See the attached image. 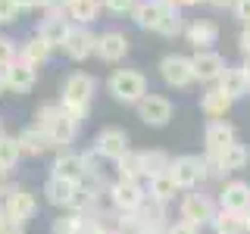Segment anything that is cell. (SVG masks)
<instances>
[{"label": "cell", "mask_w": 250, "mask_h": 234, "mask_svg": "<svg viewBox=\"0 0 250 234\" xmlns=\"http://www.w3.org/2000/svg\"><path fill=\"white\" fill-rule=\"evenodd\" d=\"M197 3H207V0H175V6H197Z\"/></svg>", "instance_id": "c3c4849f"}, {"label": "cell", "mask_w": 250, "mask_h": 234, "mask_svg": "<svg viewBox=\"0 0 250 234\" xmlns=\"http://www.w3.org/2000/svg\"><path fill=\"white\" fill-rule=\"evenodd\" d=\"M19 159H22L19 137L3 135V137H0V169H3V172H10V169H16V162H19Z\"/></svg>", "instance_id": "1f68e13d"}, {"label": "cell", "mask_w": 250, "mask_h": 234, "mask_svg": "<svg viewBox=\"0 0 250 234\" xmlns=\"http://www.w3.org/2000/svg\"><path fill=\"white\" fill-rule=\"evenodd\" d=\"M53 50H57V47H50L41 35H35V38H28V41H25V47H22V53H19V59H25V62H31V66L38 69V66H44V62L53 57Z\"/></svg>", "instance_id": "83f0119b"}, {"label": "cell", "mask_w": 250, "mask_h": 234, "mask_svg": "<svg viewBox=\"0 0 250 234\" xmlns=\"http://www.w3.org/2000/svg\"><path fill=\"white\" fill-rule=\"evenodd\" d=\"M203 144H207V153H219L225 147L238 144V131H234L231 122L219 119V122H209L207 131H203Z\"/></svg>", "instance_id": "e0dca14e"}, {"label": "cell", "mask_w": 250, "mask_h": 234, "mask_svg": "<svg viewBox=\"0 0 250 234\" xmlns=\"http://www.w3.org/2000/svg\"><path fill=\"white\" fill-rule=\"evenodd\" d=\"M16 59H19L16 41H13V38H3V35H0V72H3L6 66H13Z\"/></svg>", "instance_id": "d590c367"}, {"label": "cell", "mask_w": 250, "mask_h": 234, "mask_svg": "<svg viewBox=\"0 0 250 234\" xmlns=\"http://www.w3.org/2000/svg\"><path fill=\"white\" fill-rule=\"evenodd\" d=\"M216 88L222 91V94H229L231 100H241V97H247V94H250V78H247V72L241 66H229L222 72V78L216 81Z\"/></svg>", "instance_id": "44dd1931"}, {"label": "cell", "mask_w": 250, "mask_h": 234, "mask_svg": "<svg viewBox=\"0 0 250 234\" xmlns=\"http://www.w3.org/2000/svg\"><path fill=\"white\" fill-rule=\"evenodd\" d=\"M69 16L66 10H44V19L38 22V35L44 38L50 47H60L62 44V38H66V31H69Z\"/></svg>", "instance_id": "4fadbf2b"}, {"label": "cell", "mask_w": 250, "mask_h": 234, "mask_svg": "<svg viewBox=\"0 0 250 234\" xmlns=\"http://www.w3.org/2000/svg\"><path fill=\"white\" fill-rule=\"evenodd\" d=\"M50 175L82 184V181H84V156H82V153H75V150H62L57 159H53Z\"/></svg>", "instance_id": "ac0fdd59"}, {"label": "cell", "mask_w": 250, "mask_h": 234, "mask_svg": "<svg viewBox=\"0 0 250 234\" xmlns=\"http://www.w3.org/2000/svg\"><path fill=\"white\" fill-rule=\"evenodd\" d=\"M209 6H216V10H229V6H234V0H207Z\"/></svg>", "instance_id": "bcb514c9"}, {"label": "cell", "mask_w": 250, "mask_h": 234, "mask_svg": "<svg viewBox=\"0 0 250 234\" xmlns=\"http://www.w3.org/2000/svg\"><path fill=\"white\" fill-rule=\"evenodd\" d=\"M97 156H104V159L109 162H119L125 153L131 150L128 147V131H122V128H104L97 137H94V147H91Z\"/></svg>", "instance_id": "9c48e42d"}, {"label": "cell", "mask_w": 250, "mask_h": 234, "mask_svg": "<svg viewBox=\"0 0 250 234\" xmlns=\"http://www.w3.org/2000/svg\"><path fill=\"white\" fill-rule=\"evenodd\" d=\"M238 50L244 53V57H250V28H241V35H238Z\"/></svg>", "instance_id": "b9f144b4"}, {"label": "cell", "mask_w": 250, "mask_h": 234, "mask_svg": "<svg viewBox=\"0 0 250 234\" xmlns=\"http://www.w3.org/2000/svg\"><path fill=\"white\" fill-rule=\"evenodd\" d=\"M163 3H175V0H163Z\"/></svg>", "instance_id": "db71d44e"}, {"label": "cell", "mask_w": 250, "mask_h": 234, "mask_svg": "<svg viewBox=\"0 0 250 234\" xmlns=\"http://www.w3.org/2000/svg\"><path fill=\"white\" fill-rule=\"evenodd\" d=\"M35 125L41 131H47L53 140V147H69L72 140L78 137V128H82V122L72 119L69 113H62L60 103H41L35 113Z\"/></svg>", "instance_id": "6da1fadb"}, {"label": "cell", "mask_w": 250, "mask_h": 234, "mask_svg": "<svg viewBox=\"0 0 250 234\" xmlns=\"http://www.w3.org/2000/svg\"><path fill=\"white\" fill-rule=\"evenodd\" d=\"M66 16H69L72 25H91V22L100 16V0H69Z\"/></svg>", "instance_id": "4316f807"}, {"label": "cell", "mask_w": 250, "mask_h": 234, "mask_svg": "<svg viewBox=\"0 0 250 234\" xmlns=\"http://www.w3.org/2000/svg\"><path fill=\"white\" fill-rule=\"evenodd\" d=\"M0 234H25V225H19V222H10Z\"/></svg>", "instance_id": "f6af8a7d"}, {"label": "cell", "mask_w": 250, "mask_h": 234, "mask_svg": "<svg viewBox=\"0 0 250 234\" xmlns=\"http://www.w3.org/2000/svg\"><path fill=\"white\" fill-rule=\"evenodd\" d=\"M3 88H6V84H3V75H0V94H3Z\"/></svg>", "instance_id": "816d5d0a"}, {"label": "cell", "mask_w": 250, "mask_h": 234, "mask_svg": "<svg viewBox=\"0 0 250 234\" xmlns=\"http://www.w3.org/2000/svg\"><path fill=\"white\" fill-rule=\"evenodd\" d=\"M38 3H41V0H13V6H16V10H35Z\"/></svg>", "instance_id": "ee69618b"}, {"label": "cell", "mask_w": 250, "mask_h": 234, "mask_svg": "<svg viewBox=\"0 0 250 234\" xmlns=\"http://www.w3.org/2000/svg\"><path fill=\"white\" fill-rule=\"evenodd\" d=\"M91 215H82V213H69V215H60L53 222V231L50 234H82L84 225H88Z\"/></svg>", "instance_id": "836d02e7"}, {"label": "cell", "mask_w": 250, "mask_h": 234, "mask_svg": "<svg viewBox=\"0 0 250 234\" xmlns=\"http://www.w3.org/2000/svg\"><path fill=\"white\" fill-rule=\"evenodd\" d=\"M166 234H200V228H197V225H191V222H182V218H178V222H172L169 228H166Z\"/></svg>", "instance_id": "ab89813d"}, {"label": "cell", "mask_w": 250, "mask_h": 234, "mask_svg": "<svg viewBox=\"0 0 250 234\" xmlns=\"http://www.w3.org/2000/svg\"><path fill=\"white\" fill-rule=\"evenodd\" d=\"M241 215H244V228H247V234H250V209H247V213H241Z\"/></svg>", "instance_id": "f907efd6"}, {"label": "cell", "mask_w": 250, "mask_h": 234, "mask_svg": "<svg viewBox=\"0 0 250 234\" xmlns=\"http://www.w3.org/2000/svg\"><path fill=\"white\" fill-rule=\"evenodd\" d=\"M94 91H97V81L88 75V72H72L62 81V97H60V106L62 113H69L72 119L82 122L84 116H88V106L94 100Z\"/></svg>", "instance_id": "7a4b0ae2"}, {"label": "cell", "mask_w": 250, "mask_h": 234, "mask_svg": "<svg viewBox=\"0 0 250 234\" xmlns=\"http://www.w3.org/2000/svg\"><path fill=\"white\" fill-rule=\"evenodd\" d=\"M75 187H78L75 181H66V178L50 175V178H47V184H44V194H47V200H50L53 206H60V209H72Z\"/></svg>", "instance_id": "603a6c76"}, {"label": "cell", "mask_w": 250, "mask_h": 234, "mask_svg": "<svg viewBox=\"0 0 250 234\" xmlns=\"http://www.w3.org/2000/svg\"><path fill=\"white\" fill-rule=\"evenodd\" d=\"M100 3H104L109 13H119L122 16V13H131V10H135L138 0H100Z\"/></svg>", "instance_id": "8d00e7d4"}, {"label": "cell", "mask_w": 250, "mask_h": 234, "mask_svg": "<svg viewBox=\"0 0 250 234\" xmlns=\"http://www.w3.org/2000/svg\"><path fill=\"white\" fill-rule=\"evenodd\" d=\"M3 209H6V215H10L13 222L28 225V218H35V213H38V200H35V194H31L28 187H19V184H16L13 191L6 194Z\"/></svg>", "instance_id": "7c38bea8"}, {"label": "cell", "mask_w": 250, "mask_h": 234, "mask_svg": "<svg viewBox=\"0 0 250 234\" xmlns=\"http://www.w3.org/2000/svg\"><path fill=\"white\" fill-rule=\"evenodd\" d=\"M231 106H234V100L229 97V94H222V91L216 88V84H209V91L200 97V109H203V116H207L209 122H219V119H225Z\"/></svg>", "instance_id": "7402d4cb"}, {"label": "cell", "mask_w": 250, "mask_h": 234, "mask_svg": "<svg viewBox=\"0 0 250 234\" xmlns=\"http://www.w3.org/2000/svg\"><path fill=\"white\" fill-rule=\"evenodd\" d=\"M166 10H169V3H163V0H138L135 10H131V19H135L138 28L156 31L160 22H163V16H166Z\"/></svg>", "instance_id": "ffe728a7"}, {"label": "cell", "mask_w": 250, "mask_h": 234, "mask_svg": "<svg viewBox=\"0 0 250 234\" xmlns=\"http://www.w3.org/2000/svg\"><path fill=\"white\" fill-rule=\"evenodd\" d=\"M16 16H19V10L13 6V0H0V25H10V22H16Z\"/></svg>", "instance_id": "f35d334b"}, {"label": "cell", "mask_w": 250, "mask_h": 234, "mask_svg": "<svg viewBox=\"0 0 250 234\" xmlns=\"http://www.w3.org/2000/svg\"><path fill=\"white\" fill-rule=\"evenodd\" d=\"M10 222H13V218H10V215H6V209H3V203H0V231H3V228H6V225H10Z\"/></svg>", "instance_id": "7dc6e473"}, {"label": "cell", "mask_w": 250, "mask_h": 234, "mask_svg": "<svg viewBox=\"0 0 250 234\" xmlns=\"http://www.w3.org/2000/svg\"><path fill=\"white\" fill-rule=\"evenodd\" d=\"M216 159L222 162V169L229 172H241V169H247V162H250V150L244 144H231V147H225V150H219L216 153Z\"/></svg>", "instance_id": "f1b7e54d"}, {"label": "cell", "mask_w": 250, "mask_h": 234, "mask_svg": "<svg viewBox=\"0 0 250 234\" xmlns=\"http://www.w3.org/2000/svg\"><path fill=\"white\" fill-rule=\"evenodd\" d=\"M160 31L163 38H175V35H182L185 31V19H182V10H178L175 3H169V10H166V16H163V22H160Z\"/></svg>", "instance_id": "e575fe53"}, {"label": "cell", "mask_w": 250, "mask_h": 234, "mask_svg": "<svg viewBox=\"0 0 250 234\" xmlns=\"http://www.w3.org/2000/svg\"><path fill=\"white\" fill-rule=\"evenodd\" d=\"M116 234H119V231H116Z\"/></svg>", "instance_id": "11a10c76"}, {"label": "cell", "mask_w": 250, "mask_h": 234, "mask_svg": "<svg viewBox=\"0 0 250 234\" xmlns=\"http://www.w3.org/2000/svg\"><path fill=\"white\" fill-rule=\"evenodd\" d=\"M0 137H3V122H0Z\"/></svg>", "instance_id": "f5cc1de1"}, {"label": "cell", "mask_w": 250, "mask_h": 234, "mask_svg": "<svg viewBox=\"0 0 250 234\" xmlns=\"http://www.w3.org/2000/svg\"><path fill=\"white\" fill-rule=\"evenodd\" d=\"M19 147H22L25 156H41V153H47L53 147V140H50L47 131L38 128V125H28V128L19 131Z\"/></svg>", "instance_id": "cb8c5ba5"}, {"label": "cell", "mask_w": 250, "mask_h": 234, "mask_svg": "<svg viewBox=\"0 0 250 234\" xmlns=\"http://www.w3.org/2000/svg\"><path fill=\"white\" fill-rule=\"evenodd\" d=\"M231 10H234V16H238V22H241V25L250 28V0H234V6H231Z\"/></svg>", "instance_id": "74e56055"}, {"label": "cell", "mask_w": 250, "mask_h": 234, "mask_svg": "<svg viewBox=\"0 0 250 234\" xmlns=\"http://www.w3.org/2000/svg\"><path fill=\"white\" fill-rule=\"evenodd\" d=\"M185 38L194 50H213V44L219 41V25L213 19H194L185 25Z\"/></svg>", "instance_id": "9a60e30c"}, {"label": "cell", "mask_w": 250, "mask_h": 234, "mask_svg": "<svg viewBox=\"0 0 250 234\" xmlns=\"http://www.w3.org/2000/svg\"><path fill=\"white\" fill-rule=\"evenodd\" d=\"M116 169H119V178H125V181H141L144 178V169H141V153L128 150L122 156L119 162H116Z\"/></svg>", "instance_id": "d6a6232c"}, {"label": "cell", "mask_w": 250, "mask_h": 234, "mask_svg": "<svg viewBox=\"0 0 250 234\" xmlns=\"http://www.w3.org/2000/svg\"><path fill=\"white\" fill-rule=\"evenodd\" d=\"M241 69L247 72V78H250V57H244V62H241Z\"/></svg>", "instance_id": "681fc988"}, {"label": "cell", "mask_w": 250, "mask_h": 234, "mask_svg": "<svg viewBox=\"0 0 250 234\" xmlns=\"http://www.w3.org/2000/svg\"><path fill=\"white\" fill-rule=\"evenodd\" d=\"M191 69H194V81H203V84H216L222 72L229 69V62H225L222 53L216 50H197L191 57Z\"/></svg>", "instance_id": "ba28073f"}, {"label": "cell", "mask_w": 250, "mask_h": 234, "mask_svg": "<svg viewBox=\"0 0 250 234\" xmlns=\"http://www.w3.org/2000/svg\"><path fill=\"white\" fill-rule=\"evenodd\" d=\"M172 113H175L172 100H169V97H160V94H147V97L138 103V119L144 122V125H153V128L169 125Z\"/></svg>", "instance_id": "8fae6325"}, {"label": "cell", "mask_w": 250, "mask_h": 234, "mask_svg": "<svg viewBox=\"0 0 250 234\" xmlns=\"http://www.w3.org/2000/svg\"><path fill=\"white\" fill-rule=\"evenodd\" d=\"M209 225H213L216 234H247L244 215H241V213H229V209H216V215H213Z\"/></svg>", "instance_id": "f546056e"}, {"label": "cell", "mask_w": 250, "mask_h": 234, "mask_svg": "<svg viewBox=\"0 0 250 234\" xmlns=\"http://www.w3.org/2000/svg\"><path fill=\"white\" fill-rule=\"evenodd\" d=\"M125 53H128V38L122 31H104L97 38V47H94V57H100L104 62H119Z\"/></svg>", "instance_id": "d6986e66"}, {"label": "cell", "mask_w": 250, "mask_h": 234, "mask_svg": "<svg viewBox=\"0 0 250 234\" xmlns=\"http://www.w3.org/2000/svg\"><path fill=\"white\" fill-rule=\"evenodd\" d=\"M160 75L169 88H188L194 84V69H191V57H182V53H169V57L160 59Z\"/></svg>", "instance_id": "30bf717a"}, {"label": "cell", "mask_w": 250, "mask_h": 234, "mask_svg": "<svg viewBox=\"0 0 250 234\" xmlns=\"http://www.w3.org/2000/svg\"><path fill=\"white\" fill-rule=\"evenodd\" d=\"M147 197L156 200V203H169L172 197L178 194V184H175V178H172V172H160V175H153V178H147Z\"/></svg>", "instance_id": "484cf974"}, {"label": "cell", "mask_w": 250, "mask_h": 234, "mask_svg": "<svg viewBox=\"0 0 250 234\" xmlns=\"http://www.w3.org/2000/svg\"><path fill=\"white\" fill-rule=\"evenodd\" d=\"M172 178H175L178 191H194V187H200L207 181V162H203V156H194V153H185V156H175L172 159Z\"/></svg>", "instance_id": "277c9868"}, {"label": "cell", "mask_w": 250, "mask_h": 234, "mask_svg": "<svg viewBox=\"0 0 250 234\" xmlns=\"http://www.w3.org/2000/svg\"><path fill=\"white\" fill-rule=\"evenodd\" d=\"M106 194H109V203L116 206V213H138L147 200V191L141 187V181H125V178H116L106 187Z\"/></svg>", "instance_id": "5b68a950"}, {"label": "cell", "mask_w": 250, "mask_h": 234, "mask_svg": "<svg viewBox=\"0 0 250 234\" xmlns=\"http://www.w3.org/2000/svg\"><path fill=\"white\" fill-rule=\"evenodd\" d=\"M109 94H113L119 103H131L138 106L141 100L147 97V78L138 72V69H116L106 81Z\"/></svg>", "instance_id": "3957f363"}, {"label": "cell", "mask_w": 250, "mask_h": 234, "mask_svg": "<svg viewBox=\"0 0 250 234\" xmlns=\"http://www.w3.org/2000/svg\"><path fill=\"white\" fill-rule=\"evenodd\" d=\"M13 187H16V184L10 181V172H3V169H0V197L6 200V194H10Z\"/></svg>", "instance_id": "7bdbcfd3"}, {"label": "cell", "mask_w": 250, "mask_h": 234, "mask_svg": "<svg viewBox=\"0 0 250 234\" xmlns=\"http://www.w3.org/2000/svg\"><path fill=\"white\" fill-rule=\"evenodd\" d=\"M172 166L166 150H141V169H144V178H153L160 172H166Z\"/></svg>", "instance_id": "4dcf8cb0"}, {"label": "cell", "mask_w": 250, "mask_h": 234, "mask_svg": "<svg viewBox=\"0 0 250 234\" xmlns=\"http://www.w3.org/2000/svg\"><path fill=\"white\" fill-rule=\"evenodd\" d=\"M178 215H182V222H191V225H197V228H203V225L213 222L216 203H213V197H207V194H185L182 206H178Z\"/></svg>", "instance_id": "52a82bcc"}, {"label": "cell", "mask_w": 250, "mask_h": 234, "mask_svg": "<svg viewBox=\"0 0 250 234\" xmlns=\"http://www.w3.org/2000/svg\"><path fill=\"white\" fill-rule=\"evenodd\" d=\"M82 234H113V231H109L106 228V222H104V218H88V225H84V231Z\"/></svg>", "instance_id": "60d3db41"}, {"label": "cell", "mask_w": 250, "mask_h": 234, "mask_svg": "<svg viewBox=\"0 0 250 234\" xmlns=\"http://www.w3.org/2000/svg\"><path fill=\"white\" fill-rule=\"evenodd\" d=\"M0 75H3V84L10 91H16V94L31 91V88H35V81H38V69L31 66V62H25V59H16L13 66H6Z\"/></svg>", "instance_id": "5bb4252c"}, {"label": "cell", "mask_w": 250, "mask_h": 234, "mask_svg": "<svg viewBox=\"0 0 250 234\" xmlns=\"http://www.w3.org/2000/svg\"><path fill=\"white\" fill-rule=\"evenodd\" d=\"M100 206V187L91 184V181H82L75 187V200H72V213H82V215H94Z\"/></svg>", "instance_id": "d4e9b609"}, {"label": "cell", "mask_w": 250, "mask_h": 234, "mask_svg": "<svg viewBox=\"0 0 250 234\" xmlns=\"http://www.w3.org/2000/svg\"><path fill=\"white\" fill-rule=\"evenodd\" d=\"M219 206L229 213H247L250 209V184L247 181H225L219 191Z\"/></svg>", "instance_id": "2e32d148"}, {"label": "cell", "mask_w": 250, "mask_h": 234, "mask_svg": "<svg viewBox=\"0 0 250 234\" xmlns=\"http://www.w3.org/2000/svg\"><path fill=\"white\" fill-rule=\"evenodd\" d=\"M94 47H97V35H94L88 25H69L66 38H62V44H60V50L66 53L69 59L82 62V59L94 57Z\"/></svg>", "instance_id": "8992f818"}]
</instances>
